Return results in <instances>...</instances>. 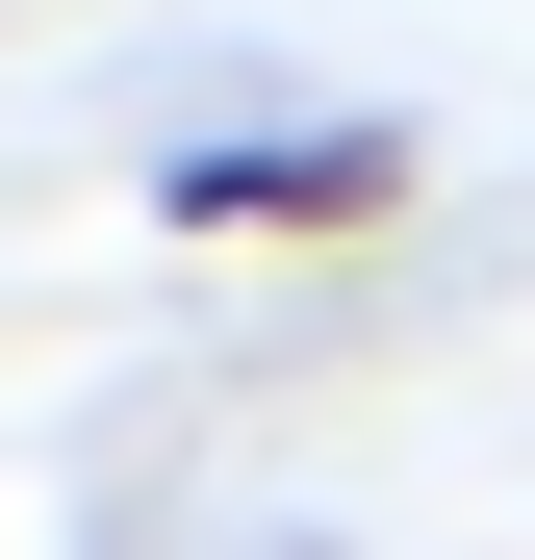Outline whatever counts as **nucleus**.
<instances>
[{
	"label": "nucleus",
	"mask_w": 535,
	"mask_h": 560,
	"mask_svg": "<svg viewBox=\"0 0 535 560\" xmlns=\"http://www.w3.org/2000/svg\"><path fill=\"white\" fill-rule=\"evenodd\" d=\"M408 178H433L408 128H178L153 153V230H205V255H357Z\"/></svg>",
	"instance_id": "f257e3e1"
}]
</instances>
